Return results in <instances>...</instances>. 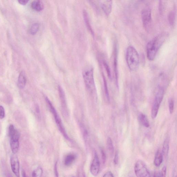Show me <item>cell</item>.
Returning <instances> with one entry per match:
<instances>
[{
	"label": "cell",
	"instance_id": "1",
	"mask_svg": "<svg viewBox=\"0 0 177 177\" xmlns=\"http://www.w3.org/2000/svg\"><path fill=\"white\" fill-rule=\"evenodd\" d=\"M164 35H160L149 41L147 43V55L149 60L152 61L155 58L157 52L164 41Z\"/></svg>",
	"mask_w": 177,
	"mask_h": 177
},
{
	"label": "cell",
	"instance_id": "2",
	"mask_svg": "<svg viewBox=\"0 0 177 177\" xmlns=\"http://www.w3.org/2000/svg\"><path fill=\"white\" fill-rule=\"evenodd\" d=\"M126 59L129 69L132 71L137 70L139 67V53L134 47H128L126 53Z\"/></svg>",
	"mask_w": 177,
	"mask_h": 177
},
{
	"label": "cell",
	"instance_id": "3",
	"mask_svg": "<svg viewBox=\"0 0 177 177\" xmlns=\"http://www.w3.org/2000/svg\"><path fill=\"white\" fill-rule=\"evenodd\" d=\"M45 100L46 101V102L47 104L48 105V107H49L50 110L52 113L54 117L55 120V121H56L57 125L59 129V131H60L61 134H62L64 137L66 138V139L69 140V138L67 135V133H66V131L64 127V126L62 124V122L60 118V117L58 116V115L56 111V109L53 106V105L52 104L51 101L49 99L48 97H46L45 98Z\"/></svg>",
	"mask_w": 177,
	"mask_h": 177
},
{
	"label": "cell",
	"instance_id": "4",
	"mask_svg": "<svg viewBox=\"0 0 177 177\" xmlns=\"http://www.w3.org/2000/svg\"><path fill=\"white\" fill-rule=\"evenodd\" d=\"M164 94V89L162 87L160 88L156 95L153 106L152 108L151 117L152 119H155L157 116L160 105L163 100Z\"/></svg>",
	"mask_w": 177,
	"mask_h": 177
},
{
	"label": "cell",
	"instance_id": "5",
	"mask_svg": "<svg viewBox=\"0 0 177 177\" xmlns=\"http://www.w3.org/2000/svg\"><path fill=\"white\" fill-rule=\"evenodd\" d=\"M134 172L137 177H150L149 170L143 160H139L134 166Z\"/></svg>",
	"mask_w": 177,
	"mask_h": 177
},
{
	"label": "cell",
	"instance_id": "6",
	"mask_svg": "<svg viewBox=\"0 0 177 177\" xmlns=\"http://www.w3.org/2000/svg\"><path fill=\"white\" fill-rule=\"evenodd\" d=\"M83 76L87 89L91 91H93L95 86L93 68H89L85 70L83 72Z\"/></svg>",
	"mask_w": 177,
	"mask_h": 177
},
{
	"label": "cell",
	"instance_id": "7",
	"mask_svg": "<svg viewBox=\"0 0 177 177\" xmlns=\"http://www.w3.org/2000/svg\"><path fill=\"white\" fill-rule=\"evenodd\" d=\"M151 11L149 8L143 10L142 12V18L143 25L144 28L147 31H149L152 22Z\"/></svg>",
	"mask_w": 177,
	"mask_h": 177
},
{
	"label": "cell",
	"instance_id": "8",
	"mask_svg": "<svg viewBox=\"0 0 177 177\" xmlns=\"http://www.w3.org/2000/svg\"><path fill=\"white\" fill-rule=\"evenodd\" d=\"M58 91L60 99L63 114L65 117H67L69 115V112H68L64 92L60 86H58Z\"/></svg>",
	"mask_w": 177,
	"mask_h": 177
},
{
	"label": "cell",
	"instance_id": "9",
	"mask_svg": "<svg viewBox=\"0 0 177 177\" xmlns=\"http://www.w3.org/2000/svg\"><path fill=\"white\" fill-rule=\"evenodd\" d=\"M100 162L98 154L95 152L93 161L90 167V172L94 176H96L99 172Z\"/></svg>",
	"mask_w": 177,
	"mask_h": 177
},
{
	"label": "cell",
	"instance_id": "10",
	"mask_svg": "<svg viewBox=\"0 0 177 177\" xmlns=\"http://www.w3.org/2000/svg\"><path fill=\"white\" fill-rule=\"evenodd\" d=\"M11 164L13 172L17 177H19V163L18 158L17 156L12 155L11 157Z\"/></svg>",
	"mask_w": 177,
	"mask_h": 177
},
{
	"label": "cell",
	"instance_id": "11",
	"mask_svg": "<svg viewBox=\"0 0 177 177\" xmlns=\"http://www.w3.org/2000/svg\"><path fill=\"white\" fill-rule=\"evenodd\" d=\"M100 5L104 12L107 16H108L111 13L113 1H100Z\"/></svg>",
	"mask_w": 177,
	"mask_h": 177
},
{
	"label": "cell",
	"instance_id": "12",
	"mask_svg": "<svg viewBox=\"0 0 177 177\" xmlns=\"http://www.w3.org/2000/svg\"><path fill=\"white\" fill-rule=\"evenodd\" d=\"M114 51V70L115 74V79L117 86L118 88V50L116 44L115 45Z\"/></svg>",
	"mask_w": 177,
	"mask_h": 177
},
{
	"label": "cell",
	"instance_id": "13",
	"mask_svg": "<svg viewBox=\"0 0 177 177\" xmlns=\"http://www.w3.org/2000/svg\"><path fill=\"white\" fill-rule=\"evenodd\" d=\"M27 82L25 73L23 71L21 72L19 75L18 79L17 86L19 89H23L25 88Z\"/></svg>",
	"mask_w": 177,
	"mask_h": 177
},
{
	"label": "cell",
	"instance_id": "14",
	"mask_svg": "<svg viewBox=\"0 0 177 177\" xmlns=\"http://www.w3.org/2000/svg\"><path fill=\"white\" fill-rule=\"evenodd\" d=\"M163 156L160 150H158L156 153L154 160V164L156 167H159L163 161Z\"/></svg>",
	"mask_w": 177,
	"mask_h": 177
},
{
	"label": "cell",
	"instance_id": "15",
	"mask_svg": "<svg viewBox=\"0 0 177 177\" xmlns=\"http://www.w3.org/2000/svg\"><path fill=\"white\" fill-rule=\"evenodd\" d=\"M83 17L84 22L86 24V26L89 32H90L92 35L94 36V33L93 30L91 26V25L90 22H89V18L88 14L87 11L84 10L83 11Z\"/></svg>",
	"mask_w": 177,
	"mask_h": 177
},
{
	"label": "cell",
	"instance_id": "16",
	"mask_svg": "<svg viewBox=\"0 0 177 177\" xmlns=\"http://www.w3.org/2000/svg\"><path fill=\"white\" fill-rule=\"evenodd\" d=\"M138 118L139 122L143 126L147 128H148L150 126L148 120L146 115L142 113H139Z\"/></svg>",
	"mask_w": 177,
	"mask_h": 177
},
{
	"label": "cell",
	"instance_id": "17",
	"mask_svg": "<svg viewBox=\"0 0 177 177\" xmlns=\"http://www.w3.org/2000/svg\"><path fill=\"white\" fill-rule=\"evenodd\" d=\"M76 158V156L74 154H68L64 160V164L66 166H70L72 164Z\"/></svg>",
	"mask_w": 177,
	"mask_h": 177
},
{
	"label": "cell",
	"instance_id": "18",
	"mask_svg": "<svg viewBox=\"0 0 177 177\" xmlns=\"http://www.w3.org/2000/svg\"><path fill=\"white\" fill-rule=\"evenodd\" d=\"M169 148V139L168 138H167L164 141L162 152L163 156L165 158L168 156Z\"/></svg>",
	"mask_w": 177,
	"mask_h": 177
},
{
	"label": "cell",
	"instance_id": "19",
	"mask_svg": "<svg viewBox=\"0 0 177 177\" xmlns=\"http://www.w3.org/2000/svg\"><path fill=\"white\" fill-rule=\"evenodd\" d=\"M32 9L35 11L40 12L43 9L44 5L41 1H35L32 3Z\"/></svg>",
	"mask_w": 177,
	"mask_h": 177
},
{
	"label": "cell",
	"instance_id": "20",
	"mask_svg": "<svg viewBox=\"0 0 177 177\" xmlns=\"http://www.w3.org/2000/svg\"><path fill=\"white\" fill-rule=\"evenodd\" d=\"M10 145L12 152L14 154H15L18 151L19 148V140L10 139Z\"/></svg>",
	"mask_w": 177,
	"mask_h": 177
},
{
	"label": "cell",
	"instance_id": "21",
	"mask_svg": "<svg viewBox=\"0 0 177 177\" xmlns=\"http://www.w3.org/2000/svg\"><path fill=\"white\" fill-rule=\"evenodd\" d=\"M107 148L110 155H113L114 152V146L111 138L108 137L107 140Z\"/></svg>",
	"mask_w": 177,
	"mask_h": 177
},
{
	"label": "cell",
	"instance_id": "22",
	"mask_svg": "<svg viewBox=\"0 0 177 177\" xmlns=\"http://www.w3.org/2000/svg\"><path fill=\"white\" fill-rule=\"evenodd\" d=\"M175 17H176V13H175V11L174 10L172 11L168 14V20L170 25H173L174 24Z\"/></svg>",
	"mask_w": 177,
	"mask_h": 177
},
{
	"label": "cell",
	"instance_id": "23",
	"mask_svg": "<svg viewBox=\"0 0 177 177\" xmlns=\"http://www.w3.org/2000/svg\"><path fill=\"white\" fill-rule=\"evenodd\" d=\"M39 29V24L38 23H34L31 26L29 30L30 33L32 35H34L38 31Z\"/></svg>",
	"mask_w": 177,
	"mask_h": 177
},
{
	"label": "cell",
	"instance_id": "24",
	"mask_svg": "<svg viewBox=\"0 0 177 177\" xmlns=\"http://www.w3.org/2000/svg\"><path fill=\"white\" fill-rule=\"evenodd\" d=\"M43 171L40 167H38L34 170L32 172V177H42L43 174Z\"/></svg>",
	"mask_w": 177,
	"mask_h": 177
},
{
	"label": "cell",
	"instance_id": "25",
	"mask_svg": "<svg viewBox=\"0 0 177 177\" xmlns=\"http://www.w3.org/2000/svg\"><path fill=\"white\" fill-rule=\"evenodd\" d=\"M103 81L104 87V89L105 92V95H106V98L108 101H110V97L109 93L108 86H107V82L106 79L104 75L103 74Z\"/></svg>",
	"mask_w": 177,
	"mask_h": 177
},
{
	"label": "cell",
	"instance_id": "26",
	"mask_svg": "<svg viewBox=\"0 0 177 177\" xmlns=\"http://www.w3.org/2000/svg\"><path fill=\"white\" fill-rule=\"evenodd\" d=\"M103 64L105 68V70L106 71L107 75H108V77L110 80H112V76L111 74V71H110V68L109 66L107 64V63L106 62L104 61L103 62Z\"/></svg>",
	"mask_w": 177,
	"mask_h": 177
},
{
	"label": "cell",
	"instance_id": "27",
	"mask_svg": "<svg viewBox=\"0 0 177 177\" xmlns=\"http://www.w3.org/2000/svg\"><path fill=\"white\" fill-rule=\"evenodd\" d=\"M168 106L170 114H172L173 113L174 108V101L173 99H170L169 100Z\"/></svg>",
	"mask_w": 177,
	"mask_h": 177
},
{
	"label": "cell",
	"instance_id": "28",
	"mask_svg": "<svg viewBox=\"0 0 177 177\" xmlns=\"http://www.w3.org/2000/svg\"><path fill=\"white\" fill-rule=\"evenodd\" d=\"M16 130V129L14 127L13 125H11L9 126V135L10 137L13 135L15 132Z\"/></svg>",
	"mask_w": 177,
	"mask_h": 177
},
{
	"label": "cell",
	"instance_id": "29",
	"mask_svg": "<svg viewBox=\"0 0 177 177\" xmlns=\"http://www.w3.org/2000/svg\"><path fill=\"white\" fill-rule=\"evenodd\" d=\"M5 110L2 106L0 105V119H3L5 117Z\"/></svg>",
	"mask_w": 177,
	"mask_h": 177
},
{
	"label": "cell",
	"instance_id": "30",
	"mask_svg": "<svg viewBox=\"0 0 177 177\" xmlns=\"http://www.w3.org/2000/svg\"><path fill=\"white\" fill-rule=\"evenodd\" d=\"M166 167L164 166L162 168L161 171L160 172V177H166Z\"/></svg>",
	"mask_w": 177,
	"mask_h": 177
},
{
	"label": "cell",
	"instance_id": "31",
	"mask_svg": "<svg viewBox=\"0 0 177 177\" xmlns=\"http://www.w3.org/2000/svg\"><path fill=\"white\" fill-rule=\"evenodd\" d=\"M118 159H119L118 153V152H117L115 154L114 160H113V163H114L115 165H117L118 164Z\"/></svg>",
	"mask_w": 177,
	"mask_h": 177
},
{
	"label": "cell",
	"instance_id": "32",
	"mask_svg": "<svg viewBox=\"0 0 177 177\" xmlns=\"http://www.w3.org/2000/svg\"><path fill=\"white\" fill-rule=\"evenodd\" d=\"M164 7L163 3H162V1H160L159 3V11L160 12V13H162L164 11Z\"/></svg>",
	"mask_w": 177,
	"mask_h": 177
},
{
	"label": "cell",
	"instance_id": "33",
	"mask_svg": "<svg viewBox=\"0 0 177 177\" xmlns=\"http://www.w3.org/2000/svg\"><path fill=\"white\" fill-rule=\"evenodd\" d=\"M103 177H114V176L111 172L108 171L104 175Z\"/></svg>",
	"mask_w": 177,
	"mask_h": 177
},
{
	"label": "cell",
	"instance_id": "34",
	"mask_svg": "<svg viewBox=\"0 0 177 177\" xmlns=\"http://www.w3.org/2000/svg\"><path fill=\"white\" fill-rule=\"evenodd\" d=\"M101 153L102 155V160H103V163H104L106 160V156H105V154L104 151L103 149H101Z\"/></svg>",
	"mask_w": 177,
	"mask_h": 177
},
{
	"label": "cell",
	"instance_id": "35",
	"mask_svg": "<svg viewBox=\"0 0 177 177\" xmlns=\"http://www.w3.org/2000/svg\"><path fill=\"white\" fill-rule=\"evenodd\" d=\"M57 163L56 162V164H55L54 168V173L55 176H56V177H58V175L57 170Z\"/></svg>",
	"mask_w": 177,
	"mask_h": 177
},
{
	"label": "cell",
	"instance_id": "36",
	"mask_svg": "<svg viewBox=\"0 0 177 177\" xmlns=\"http://www.w3.org/2000/svg\"><path fill=\"white\" fill-rule=\"evenodd\" d=\"M29 1H25V0H23V1H22V0H21V1H19V4L22 5H25L27 4V3H28Z\"/></svg>",
	"mask_w": 177,
	"mask_h": 177
},
{
	"label": "cell",
	"instance_id": "37",
	"mask_svg": "<svg viewBox=\"0 0 177 177\" xmlns=\"http://www.w3.org/2000/svg\"><path fill=\"white\" fill-rule=\"evenodd\" d=\"M153 177H160V172H156L154 174Z\"/></svg>",
	"mask_w": 177,
	"mask_h": 177
},
{
	"label": "cell",
	"instance_id": "38",
	"mask_svg": "<svg viewBox=\"0 0 177 177\" xmlns=\"http://www.w3.org/2000/svg\"><path fill=\"white\" fill-rule=\"evenodd\" d=\"M22 177H27L25 172L24 170H23L22 171Z\"/></svg>",
	"mask_w": 177,
	"mask_h": 177
},
{
	"label": "cell",
	"instance_id": "39",
	"mask_svg": "<svg viewBox=\"0 0 177 177\" xmlns=\"http://www.w3.org/2000/svg\"><path fill=\"white\" fill-rule=\"evenodd\" d=\"M6 176L7 177H13L10 173L8 172L6 174Z\"/></svg>",
	"mask_w": 177,
	"mask_h": 177
},
{
	"label": "cell",
	"instance_id": "40",
	"mask_svg": "<svg viewBox=\"0 0 177 177\" xmlns=\"http://www.w3.org/2000/svg\"><path fill=\"white\" fill-rule=\"evenodd\" d=\"M173 177H176V170H175V169H174V170Z\"/></svg>",
	"mask_w": 177,
	"mask_h": 177
}]
</instances>
